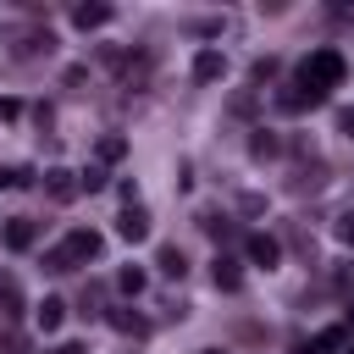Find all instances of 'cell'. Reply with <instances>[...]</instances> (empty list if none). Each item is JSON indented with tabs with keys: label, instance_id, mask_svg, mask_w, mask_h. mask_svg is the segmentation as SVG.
Listing matches in <instances>:
<instances>
[{
	"label": "cell",
	"instance_id": "cell-1",
	"mask_svg": "<svg viewBox=\"0 0 354 354\" xmlns=\"http://www.w3.org/2000/svg\"><path fill=\"white\" fill-rule=\"evenodd\" d=\"M343 72H348V66H343V55H337L332 44H321V50H310V55H304V66H299V88L321 105V100L343 83Z\"/></svg>",
	"mask_w": 354,
	"mask_h": 354
},
{
	"label": "cell",
	"instance_id": "cell-2",
	"mask_svg": "<svg viewBox=\"0 0 354 354\" xmlns=\"http://www.w3.org/2000/svg\"><path fill=\"white\" fill-rule=\"evenodd\" d=\"M100 249H105V238H100L94 227H72L55 249H44V266H50V271H77V266L100 260Z\"/></svg>",
	"mask_w": 354,
	"mask_h": 354
},
{
	"label": "cell",
	"instance_id": "cell-3",
	"mask_svg": "<svg viewBox=\"0 0 354 354\" xmlns=\"http://www.w3.org/2000/svg\"><path fill=\"white\" fill-rule=\"evenodd\" d=\"M243 249H249V260H254L260 271H277V266H282V243H277L271 232H249Z\"/></svg>",
	"mask_w": 354,
	"mask_h": 354
},
{
	"label": "cell",
	"instance_id": "cell-4",
	"mask_svg": "<svg viewBox=\"0 0 354 354\" xmlns=\"http://www.w3.org/2000/svg\"><path fill=\"white\" fill-rule=\"evenodd\" d=\"M116 238H122V243H144V238H149V210L127 205V210L116 216Z\"/></svg>",
	"mask_w": 354,
	"mask_h": 354
},
{
	"label": "cell",
	"instance_id": "cell-5",
	"mask_svg": "<svg viewBox=\"0 0 354 354\" xmlns=\"http://www.w3.org/2000/svg\"><path fill=\"white\" fill-rule=\"evenodd\" d=\"M44 194H50L55 205L77 199V171H66V166H50V171H44Z\"/></svg>",
	"mask_w": 354,
	"mask_h": 354
},
{
	"label": "cell",
	"instance_id": "cell-6",
	"mask_svg": "<svg viewBox=\"0 0 354 354\" xmlns=\"http://www.w3.org/2000/svg\"><path fill=\"white\" fill-rule=\"evenodd\" d=\"M221 72H227V55H221V50H210V44H205V50H199V55H194V77H199V83H216V77H221Z\"/></svg>",
	"mask_w": 354,
	"mask_h": 354
},
{
	"label": "cell",
	"instance_id": "cell-7",
	"mask_svg": "<svg viewBox=\"0 0 354 354\" xmlns=\"http://www.w3.org/2000/svg\"><path fill=\"white\" fill-rule=\"evenodd\" d=\"M33 238H39V227H33L28 216H11V221H6V249L22 254V249H33Z\"/></svg>",
	"mask_w": 354,
	"mask_h": 354
},
{
	"label": "cell",
	"instance_id": "cell-8",
	"mask_svg": "<svg viewBox=\"0 0 354 354\" xmlns=\"http://www.w3.org/2000/svg\"><path fill=\"white\" fill-rule=\"evenodd\" d=\"M210 282H216L221 293H238V282H243V271H238V260H227V254H216V260H210Z\"/></svg>",
	"mask_w": 354,
	"mask_h": 354
},
{
	"label": "cell",
	"instance_id": "cell-9",
	"mask_svg": "<svg viewBox=\"0 0 354 354\" xmlns=\"http://www.w3.org/2000/svg\"><path fill=\"white\" fill-rule=\"evenodd\" d=\"M105 22H111V6H72V28H83V33H94Z\"/></svg>",
	"mask_w": 354,
	"mask_h": 354
},
{
	"label": "cell",
	"instance_id": "cell-10",
	"mask_svg": "<svg viewBox=\"0 0 354 354\" xmlns=\"http://www.w3.org/2000/svg\"><path fill=\"white\" fill-rule=\"evenodd\" d=\"M33 321H39V332H61V321H66V304H61V299H44V304L33 310Z\"/></svg>",
	"mask_w": 354,
	"mask_h": 354
},
{
	"label": "cell",
	"instance_id": "cell-11",
	"mask_svg": "<svg viewBox=\"0 0 354 354\" xmlns=\"http://www.w3.org/2000/svg\"><path fill=\"white\" fill-rule=\"evenodd\" d=\"M0 315H22V288L11 271H0Z\"/></svg>",
	"mask_w": 354,
	"mask_h": 354
},
{
	"label": "cell",
	"instance_id": "cell-12",
	"mask_svg": "<svg viewBox=\"0 0 354 354\" xmlns=\"http://www.w3.org/2000/svg\"><path fill=\"white\" fill-rule=\"evenodd\" d=\"M155 266H160V271H166V277H183V271H188V260H183V249H177V243H166V249H160V260H155Z\"/></svg>",
	"mask_w": 354,
	"mask_h": 354
},
{
	"label": "cell",
	"instance_id": "cell-13",
	"mask_svg": "<svg viewBox=\"0 0 354 354\" xmlns=\"http://www.w3.org/2000/svg\"><path fill=\"white\" fill-rule=\"evenodd\" d=\"M116 288H122V293H144V271H138V266H122V271H116Z\"/></svg>",
	"mask_w": 354,
	"mask_h": 354
},
{
	"label": "cell",
	"instance_id": "cell-14",
	"mask_svg": "<svg viewBox=\"0 0 354 354\" xmlns=\"http://www.w3.org/2000/svg\"><path fill=\"white\" fill-rule=\"evenodd\" d=\"M122 155H127V138L105 133V138H100V160H122Z\"/></svg>",
	"mask_w": 354,
	"mask_h": 354
},
{
	"label": "cell",
	"instance_id": "cell-15",
	"mask_svg": "<svg viewBox=\"0 0 354 354\" xmlns=\"http://www.w3.org/2000/svg\"><path fill=\"white\" fill-rule=\"evenodd\" d=\"M77 188H88V194H100V188H105V171H100V166H88V171H77Z\"/></svg>",
	"mask_w": 354,
	"mask_h": 354
},
{
	"label": "cell",
	"instance_id": "cell-16",
	"mask_svg": "<svg viewBox=\"0 0 354 354\" xmlns=\"http://www.w3.org/2000/svg\"><path fill=\"white\" fill-rule=\"evenodd\" d=\"M332 232H337V243H348V249H354V216H337V227H332Z\"/></svg>",
	"mask_w": 354,
	"mask_h": 354
},
{
	"label": "cell",
	"instance_id": "cell-17",
	"mask_svg": "<svg viewBox=\"0 0 354 354\" xmlns=\"http://www.w3.org/2000/svg\"><path fill=\"white\" fill-rule=\"evenodd\" d=\"M337 127H343V133L354 138V111H343V116H337Z\"/></svg>",
	"mask_w": 354,
	"mask_h": 354
},
{
	"label": "cell",
	"instance_id": "cell-18",
	"mask_svg": "<svg viewBox=\"0 0 354 354\" xmlns=\"http://www.w3.org/2000/svg\"><path fill=\"white\" fill-rule=\"evenodd\" d=\"M50 354H83V348H77V343H61V348H50Z\"/></svg>",
	"mask_w": 354,
	"mask_h": 354
},
{
	"label": "cell",
	"instance_id": "cell-19",
	"mask_svg": "<svg viewBox=\"0 0 354 354\" xmlns=\"http://www.w3.org/2000/svg\"><path fill=\"white\" fill-rule=\"evenodd\" d=\"M6 183H11V171H0V188H6Z\"/></svg>",
	"mask_w": 354,
	"mask_h": 354
},
{
	"label": "cell",
	"instance_id": "cell-20",
	"mask_svg": "<svg viewBox=\"0 0 354 354\" xmlns=\"http://www.w3.org/2000/svg\"><path fill=\"white\" fill-rule=\"evenodd\" d=\"M348 321H354V304H348Z\"/></svg>",
	"mask_w": 354,
	"mask_h": 354
},
{
	"label": "cell",
	"instance_id": "cell-21",
	"mask_svg": "<svg viewBox=\"0 0 354 354\" xmlns=\"http://www.w3.org/2000/svg\"><path fill=\"white\" fill-rule=\"evenodd\" d=\"M205 354H221V348H205Z\"/></svg>",
	"mask_w": 354,
	"mask_h": 354
},
{
	"label": "cell",
	"instance_id": "cell-22",
	"mask_svg": "<svg viewBox=\"0 0 354 354\" xmlns=\"http://www.w3.org/2000/svg\"><path fill=\"white\" fill-rule=\"evenodd\" d=\"M343 354H354V348H343Z\"/></svg>",
	"mask_w": 354,
	"mask_h": 354
}]
</instances>
